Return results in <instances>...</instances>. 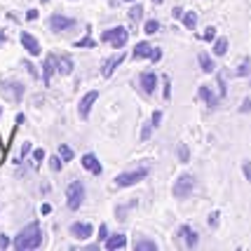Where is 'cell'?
I'll list each match as a JSON object with an SVG mask.
<instances>
[{"label": "cell", "mask_w": 251, "mask_h": 251, "mask_svg": "<svg viewBox=\"0 0 251 251\" xmlns=\"http://www.w3.org/2000/svg\"><path fill=\"white\" fill-rule=\"evenodd\" d=\"M40 244H43V232H40V226H38V223H28V226L17 235V240H14V249L28 251V249H38Z\"/></svg>", "instance_id": "cell-1"}, {"label": "cell", "mask_w": 251, "mask_h": 251, "mask_svg": "<svg viewBox=\"0 0 251 251\" xmlns=\"http://www.w3.org/2000/svg\"><path fill=\"white\" fill-rule=\"evenodd\" d=\"M148 176V167H139V169H134V172H125V174H120L118 178H115V183L120 188H129L134 186V183H139V181H143Z\"/></svg>", "instance_id": "cell-2"}, {"label": "cell", "mask_w": 251, "mask_h": 251, "mask_svg": "<svg viewBox=\"0 0 251 251\" xmlns=\"http://www.w3.org/2000/svg\"><path fill=\"white\" fill-rule=\"evenodd\" d=\"M66 202H68V209H80V204H82V197H85V186L80 183V181H73L71 186H68V190H66Z\"/></svg>", "instance_id": "cell-3"}, {"label": "cell", "mask_w": 251, "mask_h": 251, "mask_svg": "<svg viewBox=\"0 0 251 251\" xmlns=\"http://www.w3.org/2000/svg\"><path fill=\"white\" fill-rule=\"evenodd\" d=\"M193 188H195V178H193L190 174H181L178 178H176V183H174V197L186 200V197L193 193Z\"/></svg>", "instance_id": "cell-4"}, {"label": "cell", "mask_w": 251, "mask_h": 251, "mask_svg": "<svg viewBox=\"0 0 251 251\" xmlns=\"http://www.w3.org/2000/svg\"><path fill=\"white\" fill-rule=\"evenodd\" d=\"M101 40L110 43L113 47H125L129 40V33H127V28H110V31L101 33Z\"/></svg>", "instance_id": "cell-5"}, {"label": "cell", "mask_w": 251, "mask_h": 251, "mask_svg": "<svg viewBox=\"0 0 251 251\" xmlns=\"http://www.w3.org/2000/svg\"><path fill=\"white\" fill-rule=\"evenodd\" d=\"M73 26H75V22H73L71 17H64V14H52V17H50V28L56 33L71 31Z\"/></svg>", "instance_id": "cell-6"}, {"label": "cell", "mask_w": 251, "mask_h": 251, "mask_svg": "<svg viewBox=\"0 0 251 251\" xmlns=\"http://www.w3.org/2000/svg\"><path fill=\"white\" fill-rule=\"evenodd\" d=\"M59 59H56L54 54H47L45 56V64H43V80L45 85H50V80H52V75H54V71L59 68Z\"/></svg>", "instance_id": "cell-7"}, {"label": "cell", "mask_w": 251, "mask_h": 251, "mask_svg": "<svg viewBox=\"0 0 251 251\" xmlns=\"http://www.w3.org/2000/svg\"><path fill=\"white\" fill-rule=\"evenodd\" d=\"M97 99H99V92H94V89L82 97V101H80V118H82V120H87L89 118V110H92V106H94Z\"/></svg>", "instance_id": "cell-8"}, {"label": "cell", "mask_w": 251, "mask_h": 251, "mask_svg": "<svg viewBox=\"0 0 251 251\" xmlns=\"http://www.w3.org/2000/svg\"><path fill=\"white\" fill-rule=\"evenodd\" d=\"M139 85L143 87V92H146V94H153L155 87H157V75H155V73H151V71H146V73H141Z\"/></svg>", "instance_id": "cell-9"}, {"label": "cell", "mask_w": 251, "mask_h": 251, "mask_svg": "<svg viewBox=\"0 0 251 251\" xmlns=\"http://www.w3.org/2000/svg\"><path fill=\"white\" fill-rule=\"evenodd\" d=\"M71 235L75 237V240H87V237H92V226L89 223H73L71 226Z\"/></svg>", "instance_id": "cell-10"}, {"label": "cell", "mask_w": 251, "mask_h": 251, "mask_svg": "<svg viewBox=\"0 0 251 251\" xmlns=\"http://www.w3.org/2000/svg\"><path fill=\"white\" fill-rule=\"evenodd\" d=\"M82 167H85L87 172H92L94 176H101V162H99V160L92 153L82 155Z\"/></svg>", "instance_id": "cell-11"}, {"label": "cell", "mask_w": 251, "mask_h": 251, "mask_svg": "<svg viewBox=\"0 0 251 251\" xmlns=\"http://www.w3.org/2000/svg\"><path fill=\"white\" fill-rule=\"evenodd\" d=\"M22 45L26 47V50H28V54H33V56L40 54V45H38V40L33 38L31 33H26V31L22 33Z\"/></svg>", "instance_id": "cell-12"}, {"label": "cell", "mask_w": 251, "mask_h": 251, "mask_svg": "<svg viewBox=\"0 0 251 251\" xmlns=\"http://www.w3.org/2000/svg\"><path fill=\"white\" fill-rule=\"evenodd\" d=\"M122 61H125V54H115V56H110L108 61H106V66H103V77H110L113 75V71H115V68H118V66L122 64Z\"/></svg>", "instance_id": "cell-13"}, {"label": "cell", "mask_w": 251, "mask_h": 251, "mask_svg": "<svg viewBox=\"0 0 251 251\" xmlns=\"http://www.w3.org/2000/svg\"><path fill=\"white\" fill-rule=\"evenodd\" d=\"M2 92H5V94H12L14 101H22L24 87L19 85V82H5V85H2Z\"/></svg>", "instance_id": "cell-14"}, {"label": "cell", "mask_w": 251, "mask_h": 251, "mask_svg": "<svg viewBox=\"0 0 251 251\" xmlns=\"http://www.w3.org/2000/svg\"><path fill=\"white\" fill-rule=\"evenodd\" d=\"M153 54V45L151 43H139L134 47V59H151Z\"/></svg>", "instance_id": "cell-15"}, {"label": "cell", "mask_w": 251, "mask_h": 251, "mask_svg": "<svg viewBox=\"0 0 251 251\" xmlns=\"http://www.w3.org/2000/svg\"><path fill=\"white\" fill-rule=\"evenodd\" d=\"M125 247H127V237H125V235H113V237H108V242H106V249L108 251L125 249Z\"/></svg>", "instance_id": "cell-16"}, {"label": "cell", "mask_w": 251, "mask_h": 251, "mask_svg": "<svg viewBox=\"0 0 251 251\" xmlns=\"http://www.w3.org/2000/svg\"><path fill=\"white\" fill-rule=\"evenodd\" d=\"M197 94H200V99H204L211 108H214V106H216V103L221 101V97H216V94H214V92H211L209 87H200V89H197Z\"/></svg>", "instance_id": "cell-17"}, {"label": "cell", "mask_w": 251, "mask_h": 251, "mask_svg": "<svg viewBox=\"0 0 251 251\" xmlns=\"http://www.w3.org/2000/svg\"><path fill=\"white\" fill-rule=\"evenodd\" d=\"M178 235H181V237L186 240L188 247H195V244H197V232H195L193 228H188V226H183V228L178 230Z\"/></svg>", "instance_id": "cell-18"}, {"label": "cell", "mask_w": 251, "mask_h": 251, "mask_svg": "<svg viewBox=\"0 0 251 251\" xmlns=\"http://www.w3.org/2000/svg\"><path fill=\"white\" fill-rule=\"evenodd\" d=\"M197 61H200L204 73H214V61H211V56H209L207 52H200V54H197Z\"/></svg>", "instance_id": "cell-19"}, {"label": "cell", "mask_w": 251, "mask_h": 251, "mask_svg": "<svg viewBox=\"0 0 251 251\" xmlns=\"http://www.w3.org/2000/svg\"><path fill=\"white\" fill-rule=\"evenodd\" d=\"M59 73H64V75H71V73H73V59H71V56H61V59H59Z\"/></svg>", "instance_id": "cell-20"}, {"label": "cell", "mask_w": 251, "mask_h": 251, "mask_svg": "<svg viewBox=\"0 0 251 251\" xmlns=\"http://www.w3.org/2000/svg\"><path fill=\"white\" fill-rule=\"evenodd\" d=\"M134 249H136V251H155V249H157V244H155V242H151V240H136Z\"/></svg>", "instance_id": "cell-21"}, {"label": "cell", "mask_w": 251, "mask_h": 251, "mask_svg": "<svg viewBox=\"0 0 251 251\" xmlns=\"http://www.w3.org/2000/svg\"><path fill=\"white\" fill-rule=\"evenodd\" d=\"M226 52H228V40H226V38H219V40L214 43V54H216V56H223Z\"/></svg>", "instance_id": "cell-22"}, {"label": "cell", "mask_w": 251, "mask_h": 251, "mask_svg": "<svg viewBox=\"0 0 251 251\" xmlns=\"http://www.w3.org/2000/svg\"><path fill=\"white\" fill-rule=\"evenodd\" d=\"M176 153H178V160H181V162H188V160H190V151H188L186 143H178V146H176Z\"/></svg>", "instance_id": "cell-23"}, {"label": "cell", "mask_w": 251, "mask_h": 251, "mask_svg": "<svg viewBox=\"0 0 251 251\" xmlns=\"http://www.w3.org/2000/svg\"><path fill=\"white\" fill-rule=\"evenodd\" d=\"M59 155H61L64 162H68V160H73V148L66 146V143H61V146H59Z\"/></svg>", "instance_id": "cell-24"}, {"label": "cell", "mask_w": 251, "mask_h": 251, "mask_svg": "<svg viewBox=\"0 0 251 251\" xmlns=\"http://www.w3.org/2000/svg\"><path fill=\"white\" fill-rule=\"evenodd\" d=\"M195 24H197L195 12H188V14H183V26H186V28H195Z\"/></svg>", "instance_id": "cell-25"}, {"label": "cell", "mask_w": 251, "mask_h": 251, "mask_svg": "<svg viewBox=\"0 0 251 251\" xmlns=\"http://www.w3.org/2000/svg\"><path fill=\"white\" fill-rule=\"evenodd\" d=\"M157 28H160V24L155 22V19H148V22H146V26H143V31L148 33V35H153Z\"/></svg>", "instance_id": "cell-26"}, {"label": "cell", "mask_w": 251, "mask_h": 251, "mask_svg": "<svg viewBox=\"0 0 251 251\" xmlns=\"http://www.w3.org/2000/svg\"><path fill=\"white\" fill-rule=\"evenodd\" d=\"M43 160H45V151H43V148H38V151L33 153V164H35V167H40V162H43Z\"/></svg>", "instance_id": "cell-27"}, {"label": "cell", "mask_w": 251, "mask_h": 251, "mask_svg": "<svg viewBox=\"0 0 251 251\" xmlns=\"http://www.w3.org/2000/svg\"><path fill=\"white\" fill-rule=\"evenodd\" d=\"M141 14H143V7L141 5H134V7H131V22H136V19H141Z\"/></svg>", "instance_id": "cell-28"}, {"label": "cell", "mask_w": 251, "mask_h": 251, "mask_svg": "<svg viewBox=\"0 0 251 251\" xmlns=\"http://www.w3.org/2000/svg\"><path fill=\"white\" fill-rule=\"evenodd\" d=\"M247 73H249V61L244 59V61H242V66L237 68V73H235V75H237V77H244Z\"/></svg>", "instance_id": "cell-29"}, {"label": "cell", "mask_w": 251, "mask_h": 251, "mask_svg": "<svg viewBox=\"0 0 251 251\" xmlns=\"http://www.w3.org/2000/svg\"><path fill=\"white\" fill-rule=\"evenodd\" d=\"M162 82H164V99H169V97H172V85H169V75H164Z\"/></svg>", "instance_id": "cell-30"}, {"label": "cell", "mask_w": 251, "mask_h": 251, "mask_svg": "<svg viewBox=\"0 0 251 251\" xmlns=\"http://www.w3.org/2000/svg\"><path fill=\"white\" fill-rule=\"evenodd\" d=\"M151 127H153V122L151 125H146L141 129V141H148V136H151Z\"/></svg>", "instance_id": "cell-31"}, {"label": "cell", "mask_w": 251, "mask_h": 251, "mask_svg": "<svg viewBox=\"0 0 251 251\" xmlns=\"http://www.w3.org/2000/svg\"><path fill=\"white\" fill-rule=\"evenodd\" d=\"M214 35H216V28H214V26H209L207 33H204V40H207V43H211V40H214Z\"/></svg>", "instance_id": "cell-32"}, {"label": "cell", "mask_w": 251, "mask_h": 251, "mask_svg": "<svg viewBox=\"0 0 251 251\" xmlns=\"http://www.w3.org/2000/svg\"><path fill=\"white\" fill-rule=\"evenodd\" d=\"M28 153H31V143L26 141V143H24V146H22V153H19V160H22V157H26V155H28Z\"/></svg>", "instance_id": "cell-33"}, {"label": "cell", "mask_w": 251, "mask_h": 251, "mask_svg": "<svg viewBox=\"0 0 251 251\" xmlns=\"http://www.w3.org/2000/svg\"><path fill=\"white\" fill-rule=\"evenodd\" d=\"M52 169H54V172H59V169H61V155H59V157H52Z\"/></svg>", "instance_id": "cell-34"}, {"label": "cell", "mask_w": 251, "mask_h": 251, "mask_svg": "<svg viewBox=\"0 0 251 251\" xmlns=\"http://www.w3.org/2000/svg\"><path fill=\"white\" fill-rule=\"evenodd\" d=\"M160 120H162V110H155V113H153V127H157V125H160Z\"/></svg>", "instance_id": "cell-35"}, {"label": "cell", "mask_w": 251, "mask_h": 251, "mask_svg": "<svg viewBox=\"0 0 251 251\" xmlns=\"http://www.w3.org/2000/svg\"><path fill=\"white\" fill-rule=\"evenodd\" d=\"M172 14H174V19H183V14H186V12L181 10V7H174V10H172Z\"/></svg>", "instance_id": "cell-36"}, {"label": "cell", "mask_w": 251, "mask_h": 251, "mask_svg": "<svg viewBox=\"0 0 251 251\" xmlns=\"http://www.w3.org/2000/svg\"><path fill=\"white\" fill-rule=\"evenodd\" d=\"M151 59H153V61H160V59H162V52H160L157 47H153V54H151Z\"/></svg>", "instance_id": "cell-37"}, {"label": "cell", "mask_w": 251, "mask_h": 251, "mask_svg": "<svg viewBox=\"0 0 251 251\" xmlns=\"http://www.w3.org/2000/svg\"><path fill=\"white\" fill-rule=\"evenodd\" d=\"M242 172H244V176H247V181H251V164L249 162L242 167Z\"/></svg>", "instance_id": "cell-38"}, {"label": "cell", "mask_w": 251, "mask_h": 251, "mask_svg": "<svg viewBox=\"0 0 251 251\" xmlns=\"http://www.w3.org/2000/svg\"><path fill=\"white\" fill-rule=\"evenodd\" d=\"M92 45H94V43H92V38H85V40H80L75 47H92Z\"/></svg>", "instance_id": "cell-39"}, {"label": "cell", "mask_w": 251, "mask_h": 251, "mask_svg": "<svg viewBox=\"0 0 251 251\" xmlns=\"http://www.w3.org/2000/svg\"><path fill=\"white\" fill-rule=\"evenodd\" d=\"M209 226H214V228L219 226V214H211V216H209Z\"/></svg>", "instance_id": "cell-40"}, {"label": "cell", "mask_w": 251, "mask_h": 251, "mask_svg": "<svg viewBox=\"0 0 251 251\" xmlns=\"http://www.w3.org/2000/svg\"><path fill=\"white\" fill-rule=\"evenodd\" d=\"M7 247H10V240L5 235H0V249H7Z\"/></svg>", "instance_id": "cell-41"}, {"label": "cell", "mask_w": 251, "mask_h": 251, "mask_svg": "<svg viewBox=\"0 0 251 251\" xmlns=\"http://www.w3.org/2000/svg\"><path fill=\"white\" fill-rule=\"evenodd\" d=\"M99 235H101V240H103V237H108V228H106L103 223H101V228H99Z\"/></svg>", "instance_id": "cell-42"}, {"label": "cell", "mask_w": 251, "mask_h": 251, "mask_svg": "<svg viewBox=\"0 0 251 251\" xmlns=\"http://www.w3.org/2000/svg\"><path fill=\"white\" fill-rule=\"evenodd\" d=\"M251 108V99H244V106H242V113H247Z\"/></svg>", "instance_id": "cell-43"}, {"label": "cell", "mask_w": 251, "mask_h": 251, "mask_svg": "<svg viewBox=\"0 0 251 251\" xmlns=\"http://www.w3.org/2000/svg\"><path fill=\"white\" fill-rule=\"evenodd\" d=\"M40 211H43V214H50V211H52V207H50V204H43V209H40Z\"/></svg>", "instance_id": "cell-44"}, {"label": "cell", "mask_w": 251, "mask_h": 251, "mask_svg": "<svg viewBox=\"0 0 251 251\" xmlns=\"http://www.w3.org/2000/svg\"><path fill=\"white\" fill-rule=\"evenodd\" d=\"M5 40H7V35H5V33H2V31H0V45H2V43H5Z\"/></svg>", "instance_id": "cell-45"}, {"label": "cell", "mask_w": 251, "mask_h": 251, "mask_svg": "<svg viewBox=\"0 0 251 251\" xmlns=\"http://www.w3.org/2000/svg\"><path fill=\"white\" fill-rule=\"evenodd\" d=\"M153 2H157V5H160V2H162V0H153Z\"/></svg>", "instance_id": "cell-46"}, {"label": "cell", "mask_w": 251, "mask_h": 251, "mask_svg": "<svg viewBox=\"0 0 251 251\" xmlns=\"http://www.w3.org/2000/svg\"><path fill=\"white\" fill-rule=\"evenodd\" d=\"M127 2H134V0H127Z\"/></svg>", "instance_id": "cell-47"}, {"label": "cell", "mask_w": 251, "mask_h": 251, "mask_svg": "<svg viewBox=\"0 0 251 251\" xmlns=\"http://www.w3.org/2000/svg\"><path fill=\"white\" fill-rule=\"evenodd\" d=\"M0 115H2V108H0Z\"/></svg>", "instance_id": "cell-48"}]
</instances>
